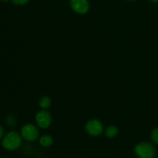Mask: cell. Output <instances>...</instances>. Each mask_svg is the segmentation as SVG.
I'll use <instances>...</instances> for the list:
<instances>
[{
    "mask_svg": "<svg viewBox=\"0 0 158 158\" xmlns=\"http://www.w3.org/2000/svg\"><path fill=\"white\" fill-rule=\"evenodd\" d=\"M134 152L138 158H154L156 155L155 148L148 142H140L137 144Z\"/></svg>",
    "mask_w": 158,
    "mask_h": 158,
    "instance_id": "1",
    "label": "cell"
},
{
    "mask_svg": "<svg viewBox=\"0 0 158 158\" xmlns=\"http://www.w3.org/2000/svg\"><path fill=\"white\" fill-rule=\"evenodd\" d=\"M22 144V138L18 133L12 131L6 134L2 140V146L8 151H15Z\"/></svg>",
    "mask_w": 158,
    "mask_h": 158,
    "instance_id": "2",
    "label": "cell"
},
{
    "mask_svg": "<svg viewBox=\"0 0 158 158\" xmlns=\"http://www.w3.org/2000/svg\"><path fill=\"white\" fill-rule=\"evenodd\" d=\"M85 129L88 134L93 137L100 136L103 131V127L101 122L97 120H91L86 123Z\"/></svg>",
    "mask_w": 158,
    "mask_h": 158,
    "instance_id": "3",
    "label": "cell"
},
{
    "mask_svg": "<svg viewBox=\"0 0 158 158\" xmlns=\"http://www.w3.org/2000/svg\"><path fill=\"white\" fill-rule=\"evenodd\" d=\"M21 135L26 140L35 141L39 137V131L34 125L26 124L22 128Z\"/></svg>",
    "mask_w": 158,
    "mask_h": 158,
    "instance_id": "4",
    "label": "cell"
},
{
    "mask_svg": "<svg viewBox=\"0 0 158 158\" xmlns=\"http://www.w3.org/2000/svg\"><path fill=\"white\" fill-rule=\"evenodd\" d=\"M35 120H36L38 126L43 129H46L50 126L52 123V117L48 111L43 110L40 111L35 116Z\"/></svg>",
    "mask_w": 158,
    "mask_h": 158,
    "instance_id": "5",
    "label": "cell"
},
{
    "mask_svg": "<svg viewBox=\"0 0 158 158\" xmlns=\"http://www.w3.org/2000/svg\"><path fill=\"white\" fill-rule=\"evenodd\" d=\"M73 10L78 14H85L89 11V3L88 0H70Z\"/></svg>",
    "mask_w": 158,
    "mask_h": 158,
    "instance_id": "6",
    "label": "cell"
},
{
    "mask_svg": "<svg viewBox=\"0 0 158 158\" xmlns=\"http://www.w3.org/2000/svg\"><path fill=\"white\" fill-rule=\"evenodd\" d=\"M118 128L116 126H114V125H110V126L108 127L106 129V131H105L106 136L109 138H114V137H117L118 135Z\"/></svg>",
    "mask_w": 158,
    "mask_h": 158,
    "instance_id": "7",
    "label": "cell"
},
{
    "mask_svg": "<svg viewBox=\"0 0 158 158\" xmlns=\"http://www.w3.org/2000/svg\"><path fill=\"white\" fill-rule=\"evenodd\" d=\"M52 143H53V140L52 137L49 135H44L40 139V145L44 148H49L52 144Z\"/></svg>",
    "mask_w": 158,
    "mask_h": 158,
    "instance_id": "8",
    "label": "cell"
},
{
    "mask_svg": "<svg viewBox=\"0 0 158 158\" xmlns=\"http://www.w3.org/2000/svg\"><path fill=\"white\" fill-rule=\"evenodd\" d=\"M52 104V101H51L50 98L49 97H43L40 100V107L43 109H46L49 108Z\"/></svg>",
    "mask_w": 158,
    "mask_h": 158,
    "instance_id": "9",
    "label": "cell"
},
{
    "mask_svg": "<svg viewBox=\"0 0 158 158\" xmlns=\"http://www.w3.org/2000/svg\"><path fill=\"white\" fill-rule=\"evenodd\" d=\"M151 140L153 141V143L158 144V127L154 128L152 131L151 134Z\"/></svg>",
    "mask_w": 158,
    "mask_h": 158,
    "instance_id": "10",
    "label": "cell"
},
{
    "mask_svg": "<svg viewBox=\"0 0 158 158\" xmlns=\"http://www.w3.org/2000/svg\"><path fill=\"white\" fill-rule=\"evenodd\" d=\"M12 2L18 6H22V5H25L27 2H29V0H12Z\"/></svg>",
    "mask_w": 158,
    "mask_h": 158,
    "instance_id": "11",
    "label": "cell"
},
{
    "mask_svg": "<svg viewBox=\"0 0 158 158\" xmlns=\"http://www.w3.org/2000/svg\"><path fill=\"white\" fill-rule=\"evenodd\" d=\"M3 135H4V130H3V128L0 126V139L3 137Z\"/></svg>",
    "mask_w": 158,
    "mask_h": 158,
    "instance_id": "12",
    "label": "cell"
},
{
    "mask_svg": "<svg viewBox=\"0 0 158 158\" xmlns=\"http://www.w3.org/2000/svg\"><path fill=\"white\" fill-rule=\"evenodd\" d=\"M151 1L153 2H158V0H151Z\"/></svg>",
    "mask_w": 158,
    "mask_h": 158,
    "instance_id": "13",
    "label": "cell"
},
{
    "mask_svg": "<svg viewBox=\"0 0 158 158\" xmlns=\"http://www.w3.org/2000/svg\"><path fill=\"white\" fill-rule=\"evenodd\" d=\"M1 1H3V2H6V1H8V0H1Z\"/></svg>",
    "mask_w": 158,
    "mask_h": 158,
    "instance_id": "14",
    "label": "cell"
}]
</instances>
